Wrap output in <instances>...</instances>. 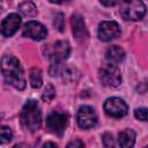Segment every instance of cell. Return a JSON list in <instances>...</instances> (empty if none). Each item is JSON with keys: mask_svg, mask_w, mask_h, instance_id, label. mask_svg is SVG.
<instances>
[{"mask_svg": "<svg viewBox=\"0 0 148 148\" xmlns=\"http://www.w3.org/2000/svg\"><path fill=\"white\" fill-rule=\"evenodd\" d=\"M120 14L126 21H139L146 14V6L141 0H120Z\"/></svg>", "mask_w": 148, "mask_h": 148, "instance_id": "cell-3", "label": "cell"}, {"mask_svg": "<svg viewBox=\"0 0 148 148\" xmlns=\"http://www.w3.org/2000/svg\"><path fill=\"white\" fill-rule=\"evenodd\" d=\"M77 125L83 130H89L96 126L97 124V114L94 108L89 105L80 106L76 113Z\"/></svg>", "mask_w": 148, "mask_h": 148, "instance_id": "cell-7", "label": "cell"}, {"mask_svg": "<svg viewBox=\"0 0 148 148\" xmlns=\"http://www.w3.org/2000/svg\"><path fill=\"white\" fill-rule=\"evenodd\" d=\"M99 1H101L102 5H104V6H106V7L114 6V5L118 2V0H99Z\"/></svg>", "mask_w": 148, "mask_h": 148, "instance_id": "cell-24", "label": "cell"}, {"mask_svg": "<svg viewBox=\"0 0 148 148\" xmlns=\"http://www.w3.org/2000/svg\"><path fill=\"white\" fill-rule=\"evenodd\" d=\"M12 138H13L12 130L6 125L0 124V143H7L12 140Z\"/></svg>", "mask_w": 148, "mask_h": 148, "instance_id": "cell-18", "label": "cell"}, {"mask_svg": "<svg viewBox=\"0 0 148 148\" xmlns=\"http://www.w3.org/2000/svg\"><path fill=\"white\" fill-rule=\"evenodd\" d=\"M98 77L103 86L106 87H118L121 82V74L119 68L113 64L103 65L98 71Z\"/></svg>", "mask_w": 148, "mask_h": 148, "instance_id": "cell-5", "label": "cell"}, {"mask_svg": "<svg viewBox=\"0 0 148 148\" xmlns=\"http://www.w3.org/2000/svg\"><path fill=\"white\" fill-rule=\"evenodd\" d=\"M104 111L112 118H121L127 113V105L124 99L118 97L108 98L104 103Z\"/></svg>", "mask_w": 148, "mask_h": 148, "instance_id": "cell-8", "label": "cell"}, {"mask_svg": "<svg viewBox=\"0 0 148 148\" xmlns=\"http://www.w3.org/2000/svg\"><path fill=\"white\" fill-rule=\"evenodd\" d=\"M29 80L32 88H39L42 86V72L38 68H31L29 73Z\"/></svg>", "mask_w": 148, "mask_h": 148, "instance_id": "cell-16", "label": "cell"}, {"mask_svg": "<svg viewBox=\"0 0 148 148\" xmlns=\"http://www.w3.org/2000/svg\"><path fill=\"white\" fill-rule=\"evenodd\" d=\"M67 125H68V116L64 112L52 111L46 118L47 128L57 135H62Z\"/></svg>", "mask_w": 148, "mask_h": 148, "instance_id": "cell-6", "label": "cell"}, {"mask_svg": "<svg viewBox=\"0 0 148 148\" xmlns=\"http://www.w3.org/2000/svg\"><path fill=\"white\" fill-rule=\"evenodd\" d=\"M105 57L111 64H118V62H121L125 59V51L120 46L113 45V46H110L106 50Z\"/></svg>", "mask_w": 148, "mask_h": 148, "instance_id": "cell-13", "label": "cell"}, {"mask_svg": "<svg viewBox=\"0 0 148 148\" xmlns=\"http://www.w3.org/2000/svg\"><path fill=\"white\" fill-rule=\"evenodd\" d=\"M20 119H21L22 126L27 131L36 132L37 130H39L42 124V112L39 110L37 102L32 99L28 101L21 110Z\"/></svg>", "mask_w": 148, "mask_h": 148, "instance_id": "cell-2", "label": "cell"}, {"mask_svg": "<svg viewBox=\"0 0 148 148\" xmlns=\"http://www.w3.org/2000/svg\"><path fill=\"white\" fill-rule=\"evenodd\" d=\"M53 25H54L60 32L64 31V28H65V18H64V15H62L61 13L56 14V16H54V18H53Z\"/></svg>", "mask_w": 148, "mask_h": 148, "instance_id": "cell-20", "label": "cell"}, {"mask_svg": "<svg viewBox=\"0 0 148 148\" xmlns=\"http://www.w3.org/2000/svg\"><path fill=\"white\" fill-rule=\"evenodd\" d=\"M134 116L136 119L141 120V121H146L147 120V109L146 108H140V109H136L134 111Z\"/></svg>", "mask_w": 148, "mask_h": 148, "instance_id": "cell-21", "label": "cell"}, {"mask_svg": "<svg viewBox=\"0 0 148 148\" xmlns=\"http://www.w3.org/2000/svg\"><path fill=\"white\" fill-rule=\"evenodd\" d=\"M135 142V133L133 130H124L119 133V138H118V143L120 147L123 148H130L134 145Z\"/></svg>", "mask_w": 148, "mask_h": 148, "instance_id": "cell-14", "label": "cell"}, {"mask_svg": "<svg viewBox=\"0 0 148 148\" xmlns=\"http://www.w3.org/2000/svg\"><path fill=\"white\" fill-rule=\"evenodd\" d=\"M98 38L103 42H110L120 36V27L114 21H103L98 25Z\"/></svg>", "mask_w": 148, "mask_h": 148, "instance_id": "cell-9", "label": "cell"}, {"mask_svg": "<svg viewBox=\"0 0 148 148\" xmlns=\"http://www.w3.org/2000/svg\"><path fill=\"white\" fill-rule=\"evenodd\" d=\"M0 69L5 77V81L13 86L15 89L23 90L25 88V79L23 74V69L18 62V60L9 54L2 57L0 61Z\"/></svg>", "mask_w": 148, "mask_h": 148, "instance_id": "cell-1", "label": "cell"}, {"mask_svg": "<svg viewBox=\"0 0 148 148\" xmlns=\"http://www.w3.org/2000/svg\"><path fill=\"white\" fill-rule=\"evenodd\" d=\"M18 10L24 16H28V17H32V16H35L37 14V7H36V5L32 1H29V0L22 2L18 6Z\"/></svg>", "mask_w": 148, "mask_h": 148, "instance_id": "cell-15", "label": "cell"}, {"mask_svg": "<svg viewBox=\"0 0 148 148\" xmlns=\"http://www.w3.org/2000/svg\"><path fill=\"white\" fill-rule=\"evenodd\" d=\"M21 22H22V18L18 14L16 13H12L9 14L1 23V27H0V31L1 34L5 36V37H10L13 36L20 28L21 25Z\"/></svg>", "mask_w": 148, "mask_h": 148, "instance_id": "cell-11", "label": "cell"}, {"mask_svg": "<svg viewBox=\"0 0 148 148\" xmlns=\"http://www.w3.org/2000/svg\"><path fill=\"white\" fill-rule=\"evenodd\" d=\"M71 24H72V31H73L75 39L77 42H84L88 38L89 34H88V30L86 28V23L83 21V17L79 14L72 15Z\"/></svg>", "mask_w": 148, "mask_h": 148, "instance_id": "cell-12", "label": "cell"}, {"mask_svg": "<svg viewBox=\"0 0 148 148\" xmlns=\"http://www.w3.org/2000/svg\"><path fill=\"white\" fill-rule=\"evenodd\" d=\"M71 46L67 40H58L44 47V56L52 62H61L68 58Z\"/></svg>", "mask_w": 148, "mask_h": 148, "instance_id": "cell-4", "label": "cell"}, {"mask_svg": "<svg viewBox=\"0 0 148 148\" xmlns=\"http://www.w3.org/2000/svg\"><path fill=\"white\" fill-rule=\"evenodd\" d=\"M60 74L67 81H74L79 77V72L76 71V68H73V67H66L65 69L61 68Z\"/></svg>", "mask_w": 148, "mask_h": 148, "instance_id": "cell-17", "label": "cell"}, {"mask_svg": "<svg viewBox=\"0 0 148 148\" xmlns=\"http://www.w3.org/2000/svg\"><path fill=\"white\" fill-rule=\"evenodd\" d=\"M47 35L46 28L37 22V21H29L28 23L24 24L23 28V36L31 38L34 40H43Z\"/></svg>", "mask_w": 148, "mask_h": 148, "instance_id": "cell-10", "label": "cell"}, {"mask_svg": "<svg viewBox=\"0 0 148 148\" xmlns=\"http://www.w3.org/2000/svg\"><path fill=\"white\" fill-rule=\"evenodd\" d=\"M54 96H56V89L53 88L52 84H47L42 95V99L44 102H51L54 98Z\"/></svg>", "mask_w": 148, "mask_h": 148, "instance_id": "cell-19", "label": "cell"}, {"mask_svg": "<svg viewBox=\"0 0 148 148\" xmlns=\"http://www.w3.org/2000/svg\"><path fill=\"white\" fill-rule=\"evenodd\" d=\"M49 146H51V147H57V145H56V143H52V142H46V143H44V147H49Z\"/></svg>", "mask_w": 148, "mask_h": 148, "instance_id": "cell-26", "label": "cell"}, {"mask_svg": "<svg viewBox=\"0 0 148 148\" xmlns=\"http://www.w3.org/2000/svg\"><path fill=\"white\" fill-rule=\"evenodd\" d=\"M83 146H84V143H83L82 141H80V140L72 141V142H69V143L67 145L68 148H72V147H83Z\"/></svg>", "mask_w": 148, "mask_h": 148, "instance_id": "cell-23", "label": "cell"}, {"mask_svg": "<svg viewBox=\"0 0 148 148\" xmlns=\"http://www.w3.org/2000/svg\"><path fill=\"white\" fill-rule=\"evenodd\" d=\"M102 140H103V145L105 147H112L113 146V139H112V135L111 134H109V133L103 134Z\"/></svg>", "mask_w": 148, "mask_h": 148, "instance_id": "cell-22", "label": "cell"}, {"mask_svg": "<svg viewBox=\"0 0 148 148\" xmlns=\"http://www.w3.org/2000/svg\"><path fill=\"white\" fill-rule=\"evenodd\" d=\"M49 1L53 3H64V2H68L69 0H49Z\"/></svg>", "mask_w": 148, "mask_h": 148, "instance_id": "cell-25", "label": "cell"}]
</instances>
